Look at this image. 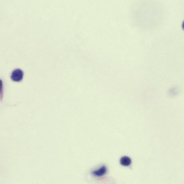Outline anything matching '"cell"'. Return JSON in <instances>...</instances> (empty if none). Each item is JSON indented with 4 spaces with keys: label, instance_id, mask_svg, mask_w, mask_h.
Masks as SVG:
<instances>
[{
    "label": "cell",
    "instance_id": "1",
    "mask_svg": "<svg viewBox=\"0 0 184 184\" xmlns=\"http://www.w3.org/2000/svg\"><path fill=\"white\" fill-rule=\"evenodd\" d=\"M24 76V73L20 69H17L12 72L11 78L12 80L15 82H19L22 80Z\"/></svg>",
    "mask_w": 184,
    "mask_h": 184
},
{
    "label": "cell",
    "instance_id": "2",
    "mask_svg": "<svg viewBox=\"0 0 184 184\" xmlns=\"http://www.w3.org/2000/svg\"><path fill=\"white\" fill-rule=\"evenodd\" d=\"M107 169L105 166H102L99 169L93 171V175L97 177H100L103 176L107 173Z\"/></svg>",
    "mask_w": 184,
    "mask_h": 184
},
{
    "label": "cell",
    "instance_id": "3",
    "mask_svg": "<svg viewBox=\"0 0 184 184\" xmlns=\"http://www.w3.org/2000/svg\"><path fill=\"white\" fill-rule=\"evenodd\" d=\"M131 163V160L129 157L127 156H124L121 158L120 163L124 166H129Z\"/></svg>",
    "mask_w": 184,
    "mask_h": 184
}]
</instances>
